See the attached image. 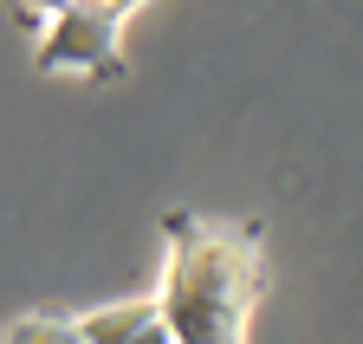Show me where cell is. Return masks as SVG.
<instances>
[{
  "label": "cell",
  "mask_w": 363,
  "mask_h": 344,
  "mask_svg": "<svg viewBox=\"0 0 363 344\" xmlns=\"http://www.w3.org/2000/svg\"><path fill=\"white\" fill-rule=\"evenodd\" d=\"M266 299V228L214 221L195 208L162 214V279L156 306L175 344H253V312Z\"/></svg>",
  "instance_id": "1"
},
{
  "label": "cell",
  "mask_w": 363,
  "mask_h": 344,
  "mask_svg": "<svg viewBox=\"0 0 363 344\" xmlns=\"http://www.w3.org/2000/svg\"><path fill=\"white\" fill-rule=\"evenodd\" d=\"M150 0H65L59 13H45L33 33V72L39 78H84L111 84L130 72L123 26L130 13H143Z\"/></svg>",
  "instance_id": "2"
},
{
  "label": "cell",
  "mask_w": 363,
  "mask_h": 344,
  "mask_svg": "<svg viewBox=\"0 0 363 344\" xmlns=\"http://www.w3.org/2000/svg\"><path fill=\"white\" fill-rule=\"evenodd\" d=\"M78 331H84V344H175L156 292L150 299H117V306H98V312H78Z\"/></svg>",
  "instance_id": "3"
},
{
  "label": "cell",
  "mask_w": 363,
  "mask_h": 344,
  "mask_svg": "<svg viewBox=\"0 0 363 344\" xmlns=\"http://www.w3.org/2000/svg\"><path fill=\"white\" fill-rule=\"evenodd\" d=\"M0 344H84L78 318H52V312H20L0 325Z\"/></svg>",
  "instance_id": "4"
},
{
  "label": "cell",
  "mask_w": 363,
  "mask_h": 344,
  "mask_svg": "<svg viewBox=\"0 0 363 344\" xmlns=\"http://www.w3.org/2000/svg\"><path fill=\"white\" fill-rule=\"evenodd\" d=\"M59 7H65V0H13V20H20L26 33H39V20L59 13Z\"/></svg>",
  "instance_id": "5"
}]
</instances>
